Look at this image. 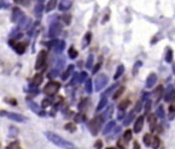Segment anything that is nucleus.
<instances>
[{"instance_id": "f257e3e1", "label": "nucleus", "mask_w": 175, "mask_h": 149, "mask_svg": "<svg viewBox=\"0 0 175 149\" xmlns=\"http://www.w3.org/2000/svg\"><path fill=\"white\" fill-rule=\"evenodd\" d=\"M44 135L46 136L48 141H50L51 143H53L55 146L60 147L62 149H78V147L75 144H73L72 142H70L68 140L64 139L60 135H58V134H55L53 132H45Z\"/></svg>"}, {"instance_id": "f03ea898", "label": "nucleus", "mask_w": 175, "mask_h": 149, "mask_svg": "<svg viewBox=\"0 0 175 149\" xmlns=\"http://www.w3.org/2000/svg\"><path fill=\"white\" fill-rule=\"evenodd\" d=\"M103 122H105V120H103V118L101 116V114H99V116L93 118L91 121L89 122L88 128H89V131H90V133H91L92 135L96 136L97 134H99V131L101 130Z\"/></svg>"}, {"instance_id": "7ed1b4c3", "label": "nucleus", "mask_w": 175, "mask_h": 149, "mask_svg": "<svg viewBox=\"0 0 175 149\" xmlns=\"http://www.w3.org/2000/svg\"><path fill=\"white\" fill-rule=\"evenodd\" d=\"M60 88V84L58 82L50 81V82H48L45 85V87L43 89V92L46 95H48V96H53V95H55L58 92Z\"/></svg>"}, {"instance_id": "20e7f679", "label": "nucleus", "mask_w": 175, "mask_h": 149, "mask_svg": "<svg viewBox=\"0 0 175 149\" xmlns=\"http://www.w3.org/2000/svg\"><path fill=\"white\" fill-rule=\"evenodd\" d=\"M62 31V26L58 23V21H52L48 29V37L49 38H55L58 37Z\"/></svg>"}, {"instance_id": "39448f33", "label": "nucleus", "mask_w": 175, "mask_h": 149, "mask_svg": "<svg viewBox=\"0 0 175 149\" xmlns=\"http://www.w3.org/2000/svg\"><path fill=\"white\" fill-rule=\"evenodd\" d=\"M46 60H47V52L45 50H41L37 55L36 62H35V69H43L46 64Z\"/></svg>"}, {"instance_id": "423d86ee", "label": "nucleus", "mask_w": 175, "mask_h": 149, "mask_svg": "<svg viewBox=\"0 0 175 149\" xmlns=\"http://www.w3.org/2000/svg\"><path fill=\"white\" fill-rule=\"evenodd\" d=\"M109 82V78L108 76H106L105 73H101L99 76L96 77L95 82H94V86H95V91H101V89L106 87V85Z\"/></svg>"}, {"instance_id": "0eeeda50", "label": "nucleus", "mask_w": 175, "mask_h": 149, "mask_svg": "<svg viewBox=\"0 0 175 149\" xmlns=\"http://www.w3.org/2000/svg\"><path fill=\"white\" fill-rule=\"evenodd\" d=\"M0 114H4L2 116H5L7 118L11 120L13 122H17V123H23V122L27 121V118H25L24 116L19 114H15V112H10V111H4L2 110Z\"/></svg>"}, {"instance_id": "6e6552de", "label": "nucleus", "mask_w": 175, "mask_h": 149, "mask_svg": "<svg viewBox=\"0 0 175 149\" xmlns=\"http://www.w3.org/2000/svg\"><path fill=\"white\" fill-rule=\"evenodd\" d=\"M25 17H26V15H25L24 11H23L21 8H19V7H17V6L12 8V12H11V21L12 23L19 24V21H22Z\"/></svg>"}, {"instance_id": "1a4fd4ad", "label": "nucleus", "mask_w": 175, "mask_h": 149, "mask_svg": "<svg viewBox=\"0 0 175 149\" xmlns=\"http://www.w3.org/2000/svg\"><path fill=\"white\" fill-rule=\"evenodd\" d=\"M28 105H29L30 109H31L33 112H35V114H37L38 116H44L46 114V112L44 110H42V108H41V106H39L38 104L36 103V102L34 101H31V100H28Z\"/></svg>"}, {"instance_id": "9d476101", "label": "nucleus", "mask_w": 175, "mask_h": 149, "mask_svg": "<svg viewBox=\"0 0 175 149\" xmlns=\"http://www.w3.org/2000/svg\"><path fill=\"white\" fill-rule=\"evenodd\" d=\"M143 124H144V116H139L135 121V124L133 126V131L135 133H139L143 128Z\"/></svg>"}, {"instance_id": "9b49d317", "label": "nucleus", "mask_w": 175, "mask_h": 149, "mask_svg": "<svg viewBox=\"0 0 175 149\" xmlns=\"http://www.w3.org/2000/svg\"><path fill=\"white\" fill-rule=\"evenodd\" d=\"M164 100L166 102H171L173 100H175V90L173 86H169V88L167 89L165 93V97H164Z\"/></svg>"}, {"instance_id": "f8f14e48", "label": "nucleus", "mask_w": 175, "mask_h": 149, "mask_svg": "<svg viewBox=\"0 0 175 149\" xmlns=\"http://www.w3.org/2000/svg\"><path fill=\"white\" fill-rule=\"evenodd\" d=\"M58 7L60 11H68L72 7V1L71 0H60Z\"/></svg>"}, {"instance_id": "ddd939ff", "label": "nucleus", "mask_w": 175, "mask_h": 149, "mask_svg": "<svg viewBox=\"0 0 175 149\" xmlns=\"http://www.w3.org/2000/svg\"><path fill=\"white\" fill-rule=\"evenodd\" d=\"M52 48L56 53H62L66 48V42L64 40H55Z\"/></svg>"}, {"instance_id": "4468645a", "label": "nucleus", "mask_w": 175, "mask_h": 149, "mask_svg": "<svg viewBox=\"0 0 175 149\" xmlns=\"http://www.w3.org/2000/svg\"><path fill=\"white\" fill-rule=\"evenodd\" d=\"M43 82V75L41 73H37L34 75L33 79H32V86L33 87H38L41 85V83Z\"/></svg>"}, {"instance_id": "2eb2a0df", "label": "nucleus", "mask_w": 175, "mask_h": 149, "mask_svg": "<svg viewBox=\"0 0 175 149\" xmlns=\"http://www.w3.org/2000/svg\"><path fill=\"white\" fill-rule=\"evenodd\" d=\"M44 6L42 3H37L34 7V15L37 17V19H40L42 17V12H43Z\"/></svg>"}, {"instance_id": "dca6fc26", "label": "nucleus", "mask_w": 175, "mask_h": 149, "mask_svg": "<svg viewBox=\"0 0 175 149\" xmlns=\"http://www.w3.org/2000/svg\"><path fill=\"white\" fill-rule=\"evenodd\" d=\"M163 93H164V88H163V86H158V87H157L156 89L154 90L153 96H154V98L156 99L157 102H158L159 99H160V98L162 97Z\"/></svg>"}, {"instance_id": "f3484780", "label": "nucleus", "mask_w": 175, "mask_h": 149, "mask_svg": "<svg viewBox=\"0 0 175 149\" xmlns=\"http://www.w3.org/2000/svg\"><path fill=\"white\" fill-rule=\"evenodd\" d=\"M157 82V76L155 73H151L148 79H146V82H145V87L146 88H152Z\"/></svg>"}, {"instance_id": "a211bd4d", "label": "nucleus", "mask_w": 175, "mask_h": 149, "mask_svg": "<svg viewBox=\"0 0 175 149\" xmlns=\"http://www.w3.org/2000/svg\"><path fill=\"white\" fill-rule=\"evenodd\" d=\"M74 67H75L74 64H69V65H68L66 71L62 75V81H66L73 73H74Z\"/></svg>"}, {"instance_id": "6ab92c4d", "label": "nucleus", "mask_w": 175, "mask_h": 149, "mask_svg": "<svg viewBox=\"0 0 175 149\" xmlns=\"http://www.w3.org/2000/svg\"><path fill=\"white\" fill-rule=\"evenodd\" d=\"M116 126V122L115 121H111L109 122L108 124H107V126L105 127V129H103V135H108L109 133H111L112 131L114 130V128H115Z\"/></svg>"}, {"instance_id": "aec40b11", "label": "nucleus", "mask_w": 175, "mask_h": 149, "mask_svg": "<svg viewBox=\"0 0 175 149\" xmlns=\"http://www.w3.org/2000/svg\"><path fill=\"white\" fill-rule=\"evenodd\" d=\"M13 48H15V51L19 55L24 54V52L26 51V45H25V43H22V42L17 43Z\"/></svg>"}, {"instance_id": "412c9836", "label": "nucleus", "mask_w": 175, "mask_h": 149, "mask_svg": "<svg viewBox=\"0 0 175 149\" xmlns=\"http://www.w3.org/2000/svg\"><path fill=\"white\" fill-rule=\"evenodd\" d=\"M90 42H91V33L90 32H87L85 34V36H84L83 40H82V48L85 49L90 44Z\"/></svg>"}, {"instance_id": "4be33fe9", "label": "nucleus", "mask_w": 175, "mask_h": 149, "mask_svg": "<svg viewBox=\"0 0 175 149\" xmlns=\"http://www.w3.org/2000/svg\"><path fill=\"white\" fill-rule=\"evenodd\" d=\"M149 124H150V129H151V131H155V129H156V125H157V116L156 114H151L149 116Z\"/></svg>"}, {"instance_id": "5701e85b", "label": "nucleus", "mask_w": 175, "mask_h": 149, "mask_svg": "<svg viewBox=\"0 0 175 149\" xmlns=\"http://www.w3.org/2000/svg\"><path fill=\"white\" fill-rule=\"evenodd\" d=\"M30 24H31V19L30 17H25L24 19H22V21H19V28H21V29H27L28 27L30 26Z\"/></svg>"}, {"instance_id": "b1692460", "label": "nucleus", "mask_w": 175, "mask_h": 149, "mask_svg": "<svg viewBox=\"0 0 175 149\" xmlns=\"http://www.w3.org/2000/svg\"><path fill=\"white\" fill-rule=\"evenodd\" d=\"M135 112L134 110H131L129 112V114H127V116H126V118H125V121H124V126H128V125H130V124L133 122V120H134V118H135Z\"/></svg>"}, {"instance_id": "393cba45", "label": "nucleus", "mask_w": 175, "mask_h": 149, "mask_svg": "<svg viewBox=\"0 0 175 149\" xmlns=\"http://www.w3.org/2000/svg\"><path fill=\"white\" fill-rule=\"evenodd\" d=\"M56 5H58V0H49L45 7V10L47 12L51 11V10H53L56 7Z\"/></svg>"}, {"instance_id": "a878e982", "label": "nucleus", "mask_w": 175, "mask_h": 149, "mask_svg": "<svg viewBox=\"0 0 175 149\" xmlns=\"http://www.w3.org/2000/svg\"><path fill=\"white\" fill-rule=\"evenodd\" d=\"M79 83V73H77V71H74L73 73V77L70 81L69 85L70 86H76L77 84Z\"/></svg>"}, {"instance_id": "bb28decb", "label": "nucleus", "mask_w": 175, "mask_h": 149, "mask_svg": "<svg viewBox=\"0 0 175 149\" xmlns=\"http://www.w3.org/2000/svg\"><path fill=\"white\" fill-rule=\"evenodd\" d=\"M124 91H125V87H124V86H121V87H119L117 90H115V93L113 94V99L114 100H117L119 97H121V95L124 93Z\"/></svg>"}, {"instance_id": "cd10ccee", "label": "nucleus", "mask_w": 175, "mask_h": 149, "mask_svg": "<svg viewBox=\"0 0 175 149\" xmlns=\"http://www.w3.org/2000/svg\"><path fill=\"white\" fill-rule=\"evenodd\" d=\"M107 104H108V99L106 97H101V99L99 100V104H97V107H96V111H99L101 110L103 108L107 106Z\"/></svg>"}, {"instance_id": "c85d7f7f", "label": "nucleus", "mask_w": 175, "mask_h": 149, "mask_svg": "<svg viewBox=\"0 0 175 149\" xmlns=\"http://www.w3.org/2000/svg\"><path fill=\"white\" fill-rule=\"evenodd\" d=\"M68 55H69V57L71 59L77 58V56H78V51L75 49L74 46H71V47L69 48V50H68Z\"/></svg>"}, {"instance_id": "c756f323", "label": "nucleus", "mask_w": 175, "mask_h": 149, "mask_svg": "<svg viewBox=\"0 0 175 149\" xmlns=\"http://www.w3.org/2000/svg\"><path fill=\"white\" fill-rule=\"evenodd\" d=\"M130 104V100L129 99H124L123 101H121L118 105V109H120V110H125V109L127 108L129 106Z\"/></svg>"}, {"instance_id": "7c9ffc66", "label": "nucleus", "mask_w": 175, "mask_h": 149, "mask_svg": "<svg viewBox=\"0 0 175 149\" xmlns=\"http://www.w3.org/2000/svg\"><path fill=\"white\" fill-rule=\"evenodd\" d=\"M113 110H114V108H113V105H111V106H109L108 107V109H107L105 112H103V114H101V116L103 118V120L106 121L107 118H109L110 116H112V114H113Z\"/></svg>"}, {"instance_id": "2f4dec72", "label": "nucleus", "mask_w": 175, "mask_h": 149, "mask_svg": "<svg viewBox=\"0 0 175 149\" xmlns=\"http://www.w3.org/2000/svg\"><path fill=\"white\" fill-rule=\"evenodd\" d=\"M127 145H128V142L124 139V138H120V139L117 141V146L120 149H126L127 148Z\"/></svg>"}, {"instance_id": "473e14b6", "label": "nucleus", "mask_w": 175, "mask_h": 149, "mask_svg": "<svg viewBox=\"0 0 175 149\" xmlns=\"http://www.w3.org/2000/svg\"><path fill=\"white\" fill-rule=\"evenodd\" d=\"M156 116H158L159 118H165V110H164L163 105H160V106L157 108Z\"/></svg>"}, {"instance_id": "72a5a7b5", "label": "nucleus", "mask_w": 175, "mask_h": 149, "mask_svg": "<svg viewBox=\"0 0 175 149\" xmlns=\"http://www.w3.org/2000/svg\"><path fill=\"white\" fill-rule=\"evenodd\" d=\"M143 143L145 146H151L152 145V140H153V136L151 134H145L143 136Z\"/></svg>"}, {"instance_id": "f704fd0d", "label": "nucleus", "mask_w": 175, "mask_h": 149, "mask_svg": "<svg viewBox=\"0 0 175 149\" xmlns=\"http://www.w3.org/2000/svg\"><path fill=\"white\" fill-rule=\"evenodd\" d=\"M152 146L154 149H158L160 147V139L158 136H154L153 140H152Z\"/></svg>"}, {"instance_id": "c9c22d12", "label": "nucleus", "mask_w": 175, "mask_h": 149, "mask_svg": "<svg viewBox=\"0 0 175 149\" xmlns=\"http://www.w3.org/2000/svg\"><path fill=\"white\" fill-rule=\"evenodd\" d=\"M93 60H94V56H93V54H90L88 56V58H87V60H86V69H90L92 67V65H93Z\"/></svg>"}, {"instance_id": "e433bc0d", "label": "nucleus", "mask_w": 175, "mask_h": 149, "mask_svg": "<svg viewBox=\"0 0 175 149\" xmlns=\"http://www.w3.org/2000/svg\"><path fill=\"white\" fill-rule=\"evenodd\" d=\"M117 84H115V85H112L111 86L110 88H108V89H107L106 91H105V92L103 93V94H101V97H106V96H108V95H110L111 93L113 92L114 90H115L116 88H117Z\"/></svg>"}, {"instance_id": "4c0bfd02", "label": "nucleus", "mask_w": 175, "mask_h": 149, "mask_svg": "<svg viewBox=\"0 0 175 149\" xmlns=\"http://www.w3.org/2000/svg\"><path fill=\"white\" fill-rule=\"evenodd\" d=\"M92 81L91 80H87L86 83H85V91H86L88 94H91L92 93Z\"/></svg>"}, {"instance_id": "58836bf2", "label": "nucleus", "mask_w": 175, "mask_h": 149, "mask_svg": "<svg viewBox=\"0 0 175 149\" xmlns=\"http://www.w3.org/2000/svg\"><path fill=\"white\" fill-rule=\"evenodd\" d=\"M123 73H124V66L119 65V67L117 69V71H116V73H115V76H114V79L117 80L118 78H120V77L122 76Z\"/></svg>"}, {"instance_id": "ea45409f", "label": "nucleus", "mask_w": 175, "mask_h": 149, "mask_svg": "<svg viewBox=\"0 0 175 149\" xmlns=\"http://www.w3.org/2000/svg\"><path fill=\"white\" fill-rule=\"evenodd\" d=\"M65 129H66V130H68V131H69V132H71V133L75 132V131L77 130L76 126H75L73 123H68L67 125L65 126Z\"/></svg>"}, {"instance_id": "a19ab883", "label": "nucleus", "mask_w": 175, "mask_h": 149, "mask_svg": "<svg viewBox=\"0 0 175 149\" xmlns=\"http://www.w3.org/2000/svg\"><path fill=\"white\" fill-rule=\"evenodd\" d=\"M60 75V71L56 69H52V71H50L49 73H48V78L49 79H53V78H56V77Z\"/></svg>"}, {"instance_id": "79ce46f5", "label": "nucleus", "mask_w": 175, "mask_h": 149, "mask_svg": "<svg viewBox=\"0 0 175 149\" xmlns=\"http://www.w3.org/2000/svg\"><path fill=\"white\" fill-rule=\"evenodd\" d=\"M123 138H124L127 142H129L130 140L132 139V132H131V130H126L125 131V133H124V135H123Z\"/></svg>"}, {"instance_id": "37998d69", "label": "nucleus", "mask_w": 175, "mask_h": 149, "mask_svg": "<svg viewBox=\"0 0 175 149\" xmlns=\"http://www.w3.org/2000/svg\"><path fill=\"white\" fill-rule=\"evenodd\" d=\"M143 107H144L145 114H149L150 110H151V108H152V101L151 100H146L145 103H144V105H143Z\"/></svg>"}, {"instance_id": "c03bdc74", "label": "nucleus", "mask_w": 175, "mask_h": 149, "mask_svg": "<svg viewBox=\"0 0 175 149\" xmlns=\"http://www.w3.org/2000/svg\"><path fill=\"white\" fill-rule=\"evenodd\" d=\"M51 105V101L49 100V98H45V99L42 100V102H41V106L43 107V108H46V107L50 106Z\"/></svg>"}, {"instance_id": "a18cd8bd", "label": "nucleus", "mask_w": 175, "mask_h": 149, "mask_svg": "<svg viewBox=\"0 0 175 149\" xmlns=\"http://www.w3.org/2000/svg\"><path fill=\"white\" fill-rule=\"evenodd\" d=\"M87 77H88V75H87L86 71H82V73H79V82H85L87 79Z\"/></svg>"}, {"instance_id": "49530a36", "label": "nucleus", "mask_w": 175, "mask_h": 149, "mask_svg": "<svg viewBox=\"0 0 175 149\" xmlns=\"http://www.w3.org/2000/svg\"><path fill=\"white\" fill-rule=\"evenodd\" d=\"M103 146V141H101V139H97L95 141V143H94V147H95V149H101Z\"/></svg>"}, {"instance_id": "de8ad7c7", "label": "nucleus", "mask_w": 175, "mask_h": 149, "mask_svg": "<svg viewBox=\"0 0 175 149\" xmlns=\"http://www.w3.org/2000/svg\"><path fill=\"white\" fill-rule=\"evenodd\" d=\"M141 108H142V103H141V101H138L136 103V106H135V108L133 109V110L135 111V112H139V111L141 110Z\"/></svg>"}, {"instance_id": "09e8293b", "label": "nucleus", "mask_w": 175, "mask_h": 149, "mask_svg": "<svg viewBox=\"0 0 175 149\" xmlns=\"http://www.w3.org/2000/svg\"><path fill=\"white\" fill-rule=\"evenodd\" d=\"M125 116V110H118V116H117V118L119 120V121H121L123 118Z\"/></svg>"}, {"instance_id": "8fccbe9b", "label": "nucleus", "mask_w": 175, "mask_h": 149, "mask_svg": "<svg viewBox=\"0 0 175 149\" xmlns=\"http://www.w3.org/2000/svg\"><path fill=\"white\" fill-rule=\"evenodd\" d=\"M166 61L167 62H171L172 61V51L170 49L168 50L167 56H166Z\"/></svg>"}, {"instance_id": "3c124183", "label": "nucleus", "mask_w": 175, "mask_h": 149, "mask_svg": "<svg viewBox=\"0 0 175 149\" xmlns=\"http://www.w3.org/2000/svg\"><path fill=\"white\" fill-rule=\"evenodd\" d=\"M15 1V3H17V4H23V5H28V0H13Z\"/></svg>"}, {"instance_id": "603ef678", "label": "nucleus", "mask_w": 175, "mask_h": 149, "mask_svg": "<svg viewBox=\"0 0 175 149\" xmlns=\"http://www.w3.org/2000/svg\"><path fill=\"white\" fill-rule=\"evenodd\" d=\"M8 6H9V3L3 2L2 0H0V9H2V8H7Z\"/></svg>"}, {"instance_id": "864d4df0", "label": "nucleus", "mask_w": 175, "mask_h": 149, "mask_svg": "<svg viewBox=\"0 0 175 149\" xmlns=\"http://www.w3.org/2000/svg\"><path fill=\"white\" fill-rule=\"evenodd\" d=\"M101 63H97L95 66H94V69H92V73H93V75H94V73H96L97 71H99V69H101Z\"/></svg>"}, {"instance_id": "5fc2aeb1", "label": "nucleus", "mask_w": 175, "mask_h": 149, "mask_svg": "<svg viewBox=\"0 0 175 149\" xmlns=\"http://www.w3.org/2000/svg\"><path fill=\"white\" fill-rule=\"evenodd\" d=\"M64 21H65L66 25H70V23H71V15H65L64 17Z\"/></svg>"}, {"instance_id": "6e6d98bb", "label": "nucleus", "mask_w": 175, "mask_h": 149, "mask_svg": "<svg viewBox=\"0 0 175 149\" xmlns=\"http://www.w3.org/2000/svg\"><path fill=\"white\" fill-rule=\"evenodd\" d=\"M75 120H76V122H78V123H79V122H81V121H83V120H84V116H82L81 114H78V116H76V118H75Z\"/></svg>"}, {"instance_id": "4d7b16f0", "label": "nucleus", "mask_w": 175, "mask_h": 149, "mask_svg": "<svg viewBox=\"0 0 175 149\" xmlns=\"http://www.w3.org/2000/svg\"><path fill=\"white\" fill-rule=\"evenodd\" d=\"M133 149H140V145L137 141H134V143H133Z\"/></svg>"}, {"instance_id": "13d9d810", "label": "nucleus", "mask_w": 175, "mask_h": 149, "mask_svg": "<svg viewBox=\"0 0 175 149\" xmlns=\"http://www.w3.org/2000/svg\"><path fill=\"white\" fill-rule=\"evenodd\" d=\"M169 111L170 112H175V103L171 104L170 106H169Z\"/></svg>"}, {"instance_id": "bf43d9fd", "label": "nucleus", "mask_w": 175, "mask_h": 149, "mask_svg": "<svg viewBox=\"0 0 175 149\" xmlns=\"http://www.w3.org/2000/svg\"><path fill=\"white\" fill-rule=\"evenodd\" d=\"M6 102H8V103H13V104H17V101L15 100H5Z\"/></svg>"}, {"instance_id": "052dcab7", "label": "nucleus", "mask_w": 175, "mask_h": 149, "mask_svg": "<svg viewBox=\"0 0 175 149\" xmlns=\"http://www.w3.org/2000/svg\"><path fill=\"white\" fill-rule=\"evenodd\" d=\"M106 149H118V148H116V147H107Z\"/></svg>"}, {"instance_id": "680f3d73", "label": "nucleus", "mask_w": 175, "mask_h": 149, "mask_svg": "<svg viewBox=\"0 0 175 149\" xmlns=\"http://www.w3.org/2000/svg\"><path fill=\"white\" fill-rule=\"evenodd\" d=\"M45 0H38V3H43Z\"/></svg>"}]
</instances>
